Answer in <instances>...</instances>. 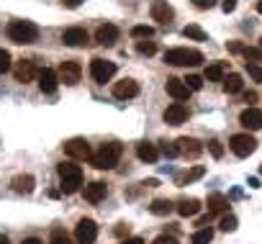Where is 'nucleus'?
Wrapping results in <instances>:
<instances>
[{
	"instance_id": "1",
	"label": "nucleus",
	"mask_w": 262,
	"mask_h": 244,
	"mask_svg": "<svg viewBox=\"0 0 262 244\" xmlns=\"http://www.w3.org/2000/svg\"><path fill=\"white\" fill-rule=\"evenodd\" d=\"M121 154H123V147L116 144V142H111V144H103L98 152H93L90 165H93L95 170H113V167L118 165Z\"/></svg>"
},
{
	"instance_id": "2",
	"label": "nucleus",
	"mask_w": 262,
	"mask_h": 244,
	"mask_svg": "<svg viewBox=\"0 0 262 244\" xmlns=\"http://www.w3.org/2000/svg\"><path fill=\"white\" fill-rule=\"evenodd\" d=\"M8 36L16 44H34L39 39V26L31 21H11L8 24Z\"/></svg>"
},
{
	"instance_id": "3",
	"label": "nucleus",
	"mask_w": 262,
	"mask_h": 244,
	"mask_svg": "<svg viewBox=\"0 0 262 244\" xmlns=\"http://www.w3.org/2000/svg\"><path fill=\"white\" fill-rule=\"evenodd\" d=\"M165 62L172 64V67H198L203 62V54L198 49H185V47H178V49H170L165 54Z\"/></svg>"
},
{
	"instance_id": "4",
	"label": "nucleus",
	"mask_w": 262,
	"mask_h": 244,
	"mask_svg": "<svg viewBox=\"0 0 262 244\" xmlns=\"http://www.w3.org/2000/svg\"><path fill=\"white\" fill-rule=\"evenodd\" d=\"M57 175L62 180V190L70 195V193H77V188L82 185V170L77 165H70V162H62L57 167Z\"/></svg>"
},
{
	"instance_id": "5",
	"label": "nucleus",
	"mask_w": 262,
	"mask_h": 244,
	"mask_svg": "<svg viewBox=\"0 0 262 244\" xmlns=\"http://www.w3.org/2000/svg\"><path fill=\"white\" fill-rule=\"evenodd\" d=\"M229 147H231V152H234L236 157H249V154L257 149V139L249 137V134H234V137L229 139Z\"/></svg>"
},
{
	"instance_id": "6",
	"label": "nucleus",
	"mask_w": 262,
	"mask_h": 244,
	"mask_svg": "<svg viewBox=\"0 0 262 244\" xmlns=\"http://www.w3.org/2000/svg\"><path fill=\"white\" fill-rule=\"evenodd\" d=\"M90 75H93V80L95 82H108L113 75H116V64L113 62H108V59H100V57H95L93 62H90Z\"/></svg>"
},
{
	"instance_id": "7",
	"label": "nucleus",
	"mask_w": 262,
	"mask_h": 244,
	"mask_svg": "<svg viewBox=\"0 0 262 244\" xmlns=\"http://www.w3.org/2000/svg\"><path fill=\"white\" fill-rule=\"evenodd\" d=\"M98 239V226L93 218H80L75 226V241L77 244H93Z\"/></svg>"
},
{
	"instance_id": "8",
	"label": "nucleus",
	"mask_w": 262,
	"mask_h": 244,
	"mask_svg": "<svg viewBox=\"0 0 262 244\" xmlns=\"http://www.w3.org/2000/svg\"><path fill=\"white\" fill-rule=\"evenodd\" d=\"M149 13H152V21H157V24H162V26L172 24V18H175V8L167 3V0H152Z\"/></svg>"
},
{
	"instance_id": "9",
	"label": "nucleus",
	"mask_w": 262,
	"mask_h": 244,
	"mask_svg": "<svg viewBox=\"0 0 262 244\" xmlns=\"http://www.w3.org/2000/svg\"><path fill=\"white\" fill-rule=\"evenodd\" d=\"M80 75H82V67H80L77 62H72V59L62 62L59 70H57V77H59V82H64V85H77V82H80Z\"/></svg>"
},
{
	"instance_id": "10",
	"label": "nucleus",
	"mask_w": 262,
	"mask_h": 244,
	"mask_svg": "<svg viewBox=\"0 0 262 244\" xmlns=\"http://www.w3.org/2000/svg\"><path fill=\"white\" fill-rule=\"evenodd\" d=\"M64 154L67 157H72V160H88L90 162V157H93V152H90V144L85 142V139H70L67 144H64Z\"/></svg>"
},
{
	"instance_id": "11",
	"label": "nucleus",
	"mask_w": 262,
	"mask_h": 244,
	"mask_svg": "<svg viewBox=\"0 0 262 244\" xmlns=\"http://www.w3.org/2000/svg\"><path fill=\"white\" fill-rule=\"evenodd\" d=\"M188 105L185 103H172V105H167L165 108V124H170V126H180V124H185L188 121Z\"/></svg>"
},
{
	"instance_id": "12",
	"label": "nucleus",
	"mask_w": 262,
	"mask_h": 244,
	"mask_svg": "<svg viewBox=\"0 0 262 244\" xmlns=\"http://www.w3.org/2000/svg\"><path fill=\"white\" fill-rule=\"evenodd\" d=\"M13 75H16V80L18 82H34L36 77H39V72H36V64L31 62V59H21V62H16V67H13Z\"/></svg>"
},
{
	"instance_id": "13",
	"label": "nucleus",
	"mask_w": 262,
	"mask_h": 244,
	"mask_svg": "<svg viewBox=\"0 0 262 244\" xmlns=\"http://www.w3.org/2000/svg\"><path fill=\"white\" fill-rule=\"evenodd\" d=\"M239 124L244 126V129H249V131H257V129H262V110L259 108H244L242 113H239Z\"/></svg>"
},
{
	"instance_id": "14",
	"label": "nucleus",
	"mask_w": 262,
	"mask_h": 244,
	"mask_svg": "<svg viewBox=\"0 0 262 244\" xmlns=\"http://www.w3.org/2000/svg\"><path fill=\"white\" fill-rule=\"evenodd\" d=\"M113 95H116L118 100L137 98V95H139V82H137V80H131V77H126V80H121V82L113 85Z\"/></svg>"
},
{
	"instance_id": "15",
	"label": "nucleus",
	"mask_w": 262,
	"mask_h": 244,
	"mask_svg": "<svg viewBox=\"0 0 262 244\" xmlns=\"http://www.w3.org/2000/svg\"><path fill=\"white\" fill-rule=\"evenodd\" d=\"M118 36H121V31H118V26H113V24H103V26H98V31H95V41H98L100 47H113V44L118 41Z\"/></svg>"
},
{
	"instance_id": "16",
	"label": "nucleus",
	"mask_w": 262,
	"mask_h": 244,
	"mask_svg": "<svg viewBox=\"0 0 262 244\" xmlns=\"http://www.w3.org/2000/svg\"><path fill=\"white\" fill-rule=\"evenodd\" d=\"M165 90H167V95H172L175 100H188V95L193 93L188 85H185V80H178V77H167V82H165Z\"/></svg>"
},
{
	"instance_id": "17",
	"label": "nucleus",
	"mask_w": 262,
	"mask_h": 244,
	"mask_svg": "<svg viewBox=\"0 0 262 244\" xmlns=\"http://www.w3.org/2000/svg\"><path fill=\"white\" fill-rule=\"evenodd\" d=\"M62 41L67 44V47H88L90 44V36H88V31L85 29H67L64 34H62Z\"/></svg>"
},
{
	"instance_id": "18",
	"label": "nucleus",
	"mask_w": 262,
	"mask_h": 244,
	"mask_svg": "<svg viewBox=\"0 0 262 244\" xmlns=\"http://www.w3.org/2000/svg\"><path fill=\"white\" fill-rule=\"evenodd\" d=\"M175 144H178V152H180L183 157H198V154L203 152L201 142H198V139H193V137H180Z\"/></svg>"
},
{
	"instance_id": "19",
	"label": "nucleus",
	"mask_w": 262,
	"mask_h": 244,
	"mask_svg": "<svg viewBox=\"0 0 262 244\" xmlns=\"http://www.w3.org/2000/svg\"><path fill=\"white\" fill-rule=\"evenodd\" d=\"M39 87H41V93H54L57 90V82H59V77H57V72L54 70H49V67H44L41 72H39Z\"/></svg>"
},
{
	"instance_id": "20",
	"label": "nucleus",
	"mask_w": 262,
	"mask_h": 244,
	"mask_svg": "<svg viewBox=\"0 0 262 244\" xmlns=\"http://www.w3.org/2000/svg\"><path fill=\"white\" fill-rule=\"evenodd\" d=\"M105 195H108V185H105V183L95 180V183L85 185V201H90V203H100Z\"/></svg>"
},
{
	"instance_id": "21",
	"label": "nucleus",
	"mask_w": 262,
	"mask_h": 244,
	"mask_svg": "<svg viewBox=\"0 0 262 244\" xmlns=\"http://www.w3.org/2000/svg\"><path fill=\"white\" fill-rule=\"evenodd\" d=\"M226 72H229V62H213V64L206 67V80L221 82V80L226 77Z\"/></svg>"
},
{
	"instance_id": "22",
	"label": "nucleus",
	"mask_w": 262,
	"mask_h": 244,
	"mask_svg": "<svg viewBox=\"0 0 262 244\" xmlns=\"http://www.w3.org/2000/svg\"><path fill=\"white\" fill-rule=\"evenodd\" d=\"M137 157H139L142 162H149V165H152V162H157L160 149H157L155 144H147V142H144V144H137Z\"/></svg>"
},
{
	"instance_id": "23",
	"label": "nucleus",
	"mask_w": 262,
	"mask_h": 244,
	"mask_svg": "<svg viewBox=\"0 0 262 244\" xmlns=\"http://www.w3.org/2000/svg\"><path fill=\"white\" fill-rule=\"evenodd\" d=\"M206 206H208V213H224V211L229 208V201H226L221 193H213V195H208Z\"/></svg>"
},
{
	"instance_id": "24",
	"label": "nucleus",
	"mask_w": 262,
	"mask_h": 244,
	"mask_svg": "<svg viewBox=\"0 0 262 244\" xmlns=\"http://www.w3.org/2000/svg\"><path fill=\"white\" fill-rule=\"evenodd\" d=\"M203 175H206V167L195 165V167L185 170V172L178 178V185H190V183H195V180H198V178H203Z\"/></svg>"
},
{
	"instance_id": "25",
	"label": "nucleus",
	"mask_w": 262,
	"mask_h": 244,
	"mask_svg": "<svg viewBox=\"0 0 262 244\" xmlns=\"http://www.w3.org/2000/svg\"><path fill=\"white\" fill-rule=\"evenodd\" d=\"M198 211H201V201H198V198H185V201H180V206H178V213L185 216V218H188V216H195Z\"/></svg>"
},
{
	"instance_id": "26",
	"label": "nucleus",
	"mask_w": 262,
	"mask_h": 244,
	"mask_svg": "<svg viewBox=\"0 0 262 244\" xmlns=\"http://www.w3.org/2000/svg\"><path fill=\"white\" fill-rule=\"evenodd\" d=\"M242 87H244V82H242V75H234V72H231V75H226V77H224V90H226L229 95L239 93Z\"/></svg>"
},
{
	"instance_id": "27",
	"label": "nucleus",
	"mask_w": 262,
	"mask_h": 244,
	"mask_svg": "<svg viewBox=\"0 0 262 244\" xmlns=\"http://www.w3.org/2000/svg\"><path fill=\"white\" fill-rule=\"evenodd\" d=\"M13 190H16V193H31V190H34V178H31V175H18V178H13Z\"/></svg>"
},
{
	"instance_id": "28",
	"label": "nucleus",
	"mask_w": 262,
	"mask_h": 244,
	"mask_svg": "<svg viewBox=\"0 0 262 244\" xmlns=\"http://www.w3.org/2000/svg\"><path fill=\"white\" fill-rule=\"evenodd\" d=\"M149 211H152L155 216H167V213L172 211V203H170V201H165V198H157V201H152Z\"/></svg>"
},
{
	"instance_id": "29",
	"label": "nucleus",
	"mask_w": 262,
	"mask_h": 244,
	"mask_svg": "<svg viewBox=\"0 0 262 244\" xmlns=\"http://www.w3.org/2000/svg\"><path fill=\"white\" fill-rule=\"evenodd\" d=\"M190 241H193V244H211V241H213V229H208V226L198 229Z\"/></svg>"
},
{
	"instance_id": "30",
	"label": "nucleus",
	"mask_w": 262,
	"mask_h": 244,
	"mask_svg": "<svg viewBox=\"0 0 262 244\" xmlns=\"http://www.w3.org/2000/svg\"><path fill=\"white\" fill-rule=\"evenodd\" d=\"M183 36H185V39H195V41H208L206 31L198 29V26H185V29H183Z\"/></svg>"
},
{
	"instance_id": "31",
	"label": "nucleus",
	"mask_w": 262,
	"mask_h": 244,
	"mask_svg": "<svg viewBox=\"0 0 262 244\" xmlns=\"http://www.w3.org/2000/svg\"><path fill=\"white\" fill-rule=\"evenodd\" d=\"M131 36H134V39H152L155 29L152 26H134V29H131Z\"/></svg>"
},
{
	"instance_id": "32",
	"label": "nucleus",
	"mask_w": 262,
	"mask_h": 244,
	"mask_svg": "<svg viewBox=\"0 0 262 244\" xmlns=\"http://www.w3.org/2000/svg\"><path fill=\"white\" fill-rule=\"evenodd\" d=\"M137 52H139V54H144V57H152V54L157 52V47H155V41L142 39V41H137Z\"/></svg>"
},
{
	"instance_id": "33",
	"label": "nucleus",
	"mask_w": 262,
	"mask_h": 244,
	"mask_svg": "<svg viewBox=\"0 0 262 244\" xmlns=\"http://www.w3.org/2000/svg\"><path fill=\"white\" fill-rule=\"evenodd\" d=\"M242 54H244V59H247V62H254V64H257V62H262V49H257V47H244V52H242Z\"/></svg>"
},
{
	"instance_id": "34",
	"label": "nucleus",
	"mask_w": 262,
	"mask_h": 244,
	"mask_svg": "<svg viewBox=\"0 0 262 244\" xmlns=\"http://www.w3.org/2000/svg\"><path fill=\"white\" fill-rule=\"evenodd\" d=\"M49 244H75V241H72V239H70V234H64L62 229H54V231H52Z\"/></svg>"
},
{
	"instance_id": "35",
	"label": "nucleus",
	"mask_w": 262,
	"mask_h": 244,
	"mask_svg": "<svg viewBox=\"0 0 262 244\" xmlns=\"http://www.w3.org/2000/svg\"><path fill=\"white\" fill-rule=\"evenodd\" d=\"M236 224H239V221H236V216H231V213H229V216H224V218H221V224H219V226H221V231H234V229H236Z\"/></svg>"
},
{
	"instance_id": "36",
	"label": "nucleus",
	"mask_w": 262,
	"mask_h": 244,
	"mask_svg": "<svg viewBox=\"0 0 262 244\" xmlns=\"http://www.w3.org/2000/svg\"><path fill=\"white\" fill-rule=\"evenodd\" d=\"M247 72H249V77H252L254 82H262V67H259V64L247 62Z\"/></svg>"
},
{
	"instance_id": "37",
	"label": "nucleus",
	"mask_w": 262,
	"mask_h": 244,
	"mask_svg": "<svg viewBox=\"0 0 262 244\" xmlns=\"http://www.w3.org/2000/svg\"><path fill=\"white\" fill-rule=\"evenodd\" d=\"M11 64H13V62H11V54H8L6 49H0V75L8 72V70H11Z\"/></svg>"
},
{
	"instance_id": "38",
	"label": "nucleus",
	"mask_w": 262,
	"mask_h": 244,
	"mask_svg": "<svg viewBox=\"0 0 262 244\" xmlns=\"http://www.w3.org/2000/svg\"><path fill=\"white\" fill-rule=\"evenodd\" d=\"M185 85H188L190 90H201V87H203V77H198V75H188V77H185Z\"/></svg>"
},
{
	"instance_id": "39",
	"label": "nucleus",
	"mask_w": 262,
	"mask_h": 244,
	"mask_svg": "<svg viewBox=\"0 0 262 244\" xmlns=\"http://www.w3.org/2000/svg\"><path fill=\"white\" fill-rule=\"evenodd\" d=\"M208 149H211V154H213L216 160H221V157H224V147H221V142L211 139V142H208Z\"/></svg>"
},
{
	"instance_id": "40",
	"label": "nucleus",
	"mask_w": 262,
	"mask_h": 244,
	"mask_svg": "<svg viewBox=\"0 0 262 244\" xmlns=\"http://www.w3.org/2000/svg\"><path fill=\"white\" fill-rule=\"evenodd\" d=\"M162 154H165V157H178V154H180V152H178V144L162 142Z\"/></svg>"
},
{
	"instance_id": "41",
	"label": "nucleus",
	"mask_w": 262,
	"mask_h": 244,
	"mask_svg": "<svg viewBox=\"0 0 262 244\" xmlns=\"http://www.w3.org/2000/svg\"><path fill=\"white\" fill-rule=\"evenodd\" d=\"M190 3H193L195 8H201V11H208V8L216 6V0H190Z\"/></svg>"
},
{
	"instance_id": "42",
	"label": "nucleus",
	"mask_w": 262,
	"mask_h": 244,
	"mask_svg": "<svg viewBox=\"0 0 262 244\" xmlns=\"http://www.w3.org/2000/svg\"><path fill=\"white\" fill-rule=\"evenodd\" d=\"M152 244H180V241H178L175 236H167V234H162V236H157Z\"/></svg>"
},
{
	"instance_id": "43",
	"label": "nucleus",
	"mask_w": 262,
	"mask_h": 244,
	"mask_svg": "<svg viewBox=\"0 0 262 244\" xmlns=\"http://www.w3.org/2000/svg\"><path fill=\"white\" fill-rule=\"evenodd\" d=\"M226 47H229V52H234V54H242V52H244V47H242L239 41H229Z\"/></svg>"
},
{
	"instance_id": "44",
	"label": "nucleus",
	"mask_w": 262,
	"mask_h": 244,
	"mask_svg": "<svg viewBox=\"0 0 262 244\" xmlns=\"http://www.w3.org/2000/svg\"><path fill=\"white\" fill-rule=\"evenodd\" d=\"M128 224H118V229H116V236H128Z\"/></svg>"
},
{
	"instance_id": "45",
	"label": "nucleus",
	"mask_w": 262,
	"mask_h": 244,
	"mask_svg": "<svg viewBox=\"0 0 262 244\" xmlns=\"http://www.w3.org/2000/svg\"><path fill=\"white\" fill-rule=\"evenodd\" d=\"M221 8H224L226 13H231V11L236 8V0H224V3H221Z\"/></svg>"
},
{
	"instance_id": "46",
	"label": "nucleus",
	"mask_w": 262,
	"mask_h": 244,
	"mask_svg": "<svg viewBox=\"0 0 262 244\" xmlns=\"http://www.w3.org/2000/svg\"><path fill=\"white\" fill-rule=\"evenodd\" d=\"M242 98H244V103H257V93H254V90H252V93H244Z\"/></svg>"
},
{
	"instance_id": "47",
	"label": "nucleus",
	"mask_w": 262,
	"mask_h": 244,
	"mask_svg": "<svg viewBox=\"0 0 262 244\" xmlns=\"http://www.w3.org/2000/svg\"><path fill=\"white\" fill-rule=\"evenodd\" d=\"M80 3H82V0H62V6H64V8H77Z\"/></svg>"
},
{
	"instance_id": "48",
	"label": "nucleus",
	"mask_w": 262,
	"mask_h": 244,
	"mask_svg": "<svg viewBox=\"0 0 262 244\" xmlns=\"http://www.w3.org/2000/svg\"><path fill=\"white\" fill-rule=\"evenodd\" d=\"M121 244H144V239H139V236H131V239H128V236H126Z\"/></svg>"
},
{
	"instance_id": "49",
	"label": "nucleus",
	"mask_w": 262,
	"mask_h": 244,
	"mask_svg": "<svg viewBox=\"0 0 262 244\" xmlns=\"http://www.w3.org/2000/svg\"><path fill=\"white\" fill-rule=\"evenodd\" d=\"M21 244H44L41 239H36V236H29V239H24Z\"/></svg>"
},
{
	"instance_id": "50",
	"label": "nucleus",
	"mask_w": 262,
	"mask_h": 244,
	"mask_svg": "<svg viewBox=\"0 0 262 244\" xmlns=\"http://www.w3.org/2000/svg\"><path fill=\"white\" fill-rule=\"evenodd\" d=\"M0 244H11V241H8V236H0Z\"/></svg>"
},
{
	"instance_id": "51",
	"label": "nucleus",
	"mask_w": 262,
	"mask_h": 244,
	"mask_svg": "<svg viewBox=\"0 0 262 244\" xmlns=\"http://www.w3.org/2000/svg\"><path fill=\"white\" fill-rule=\"evenodd\" d=\"M257 11H259V13H262V0H259V3H257Z\"/></svg>"
},
{
	"instance_id": "52",
	"label": "nucleus",
	"mask_w": 262,
	"mask_h": 244,
	"mask_svg": "<svg viewBox=\"0 0 262 244\" xmlns=\"http://www.w3.org/2000/svg\"><path fill=\"white\" fill-rule=\"evenodd\" d=\"M259 49H262V39H259Z\"/></svg>"
},
{
	"instance_id": "53",
	"label": "nucleus",
	"mask_w": 262,
	"mask_h": 244,
	"mask_svg": "<svg viewBox=\"0 0 262 244\" xmlns=\"http://www.w3.org/2000/svg\"><path fill=\"white\" fill-rule=\"evenodd\" d=\"M259 172H262V167H259Z\"/></svg>"
}]
</instances>
